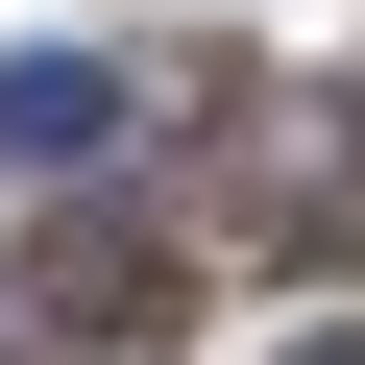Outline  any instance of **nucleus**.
I'll return each mask as SVG.
<instances>
[{"instance_id":"nucleus-1","label":"nucleus","mask_w":365,"mask_h":365,"mask_svg":"<svg viewBox=\"0 0 365 365\" xmlns=\"http://www.w3.org/2000/svg\"><path fill=\"white\" fill-rule=\"evenodd\" d=\"M122 146V73L98 49H0V170H98Z\"/></svg>"},{"instance_id":"nucleus-2","label":"nucleus","mask_w":365,"mask_h":365,"mask_svg":"<svg viewBox=\"0 0 365 365\" xmlns=\"http://www.w3.org/2000/svg\"><path fill=\"white\" fill-rule=\"evenodd\" d=\"M268 365H365V317H317V341H268Z\"/></svg>"}]
</instances>
